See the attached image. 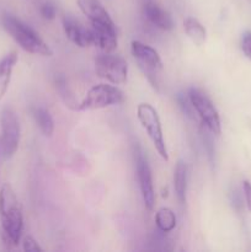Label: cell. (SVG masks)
Returning a JSON list of instances; mask_svg holds the SVG:
<instances>
[{
	"label": "cell",
	"mask_w": 251,
	"mask_h": 252,
	"mask_svg": "<svg viewBox=\"0 0 251 252\" xmlns=\"http://www.w3.org/2000/svg\"><path fill=\"white\" fill-rule=\"evenodd\" d=\"M176 101L177 103H179L181 111L187 116V117H193V106H192L191 101H189L188 95H187L186 97L184 94H177Z\"/></svg>",
	"instance_id": "cell-18"
},
{
	"label": "cell",
	"mask_w": 251,
	"mask_h": 252,
	"mask_svg": "<svg viewBox=\"0 0 251 252\" xmlns=\"http://www.w3.org/2000/svg\"><path fill=\"white\" fill-rule=\"evenodd\" d=\"M134 160L143 202H144L145 208L152 212L155 206V191L154 185H153L152 171H150V166L148 164V159L144 152L138 144L134 147Z\"/></svg>",
	"instance_id": "cell-9"
},
{
	"label": "cell",
	"mask_w": 251,
	"mask_h": 252,
	"mask_svg": "<svg viewBox=\"0 0 251 252\" xmlns=\"http://www.w3.org/2000/svg\"><path fill=\"white\" fill-rule=\"evenodd\" d=\"M184 29L188 38L196 46H202L206 42L207 31L203 25L194 17H187L184 21Z\"/></svg>",
	"instance_id": "cell-15"
},
{
	"label": "cell",
	"mask_w": 251,
	"mask_h": 252,
	"mask_svg": "<svg viewBox=\"0 0 251 252\" xmlns=\"http://www.w3.org/2000/svg\"><path fill=\"white\" fill-rule=\"evenodd\" d=\"M241 49H243L244 54L251 59V32L244 34L243 41H241Z\"/></svg>",
	"instance_id": "cell-22"
},
{
	"label": "cell",
	"mask_w": 251,
	"mask_h": 252,
	"mask_svg": "<svg viewBox=\"0 0 251 252\" xmlns=\"http://www.w3.org/2000/svg\"><path fill=\"white\" fill-rule=\"evenodd\" d=\"M17 61H19V56H17L16 51L10 52L0 61V101L2 100L9 89L12 70H14Z\"/></svg>",
	"instance_id": "cell-13"
},
{
	"label": "cell",
	"mask_w": 251,
	"mask_h": 252,
	"mask_svg": "<svg viewBox=\"0 0 251 252\" xmlns=\"http://www.w3.org/2000/svg\"><path fill=\"white\" fill-rule=\"evenodd\" d=\"M243 189H244V197H245V203L249 211L251 212V184L249 181L243 182Z\"/></svg>",
	"instance_id": "cell-23"
},
{
	"label": "cell",
	"mask_w": 251,
	"mask_h": 252,
	"mask_svg": "<svg viewBox=\"0 0 251 252\" xmlns=\"http://www.w3.org/2000/svg\"><path fill=\"white\" fill-rule=\"evenodd\" d=\"M22 248H24V250L27 252H37V251L43 250V249L38 245V243H37V241L30 235L25 236L24 238V241H22Z\"/></svg>",
	"instance_id": "cell-20"
},
{
	"label": "cell",
	"mask_w": 251,
	"mask_h": 252,
	"mask_svg": "<svg viewBox=\"0 0 251 252\" xmlns=\"http://www.w3.org/2000/svg\"><path fill=\"white\" fill-rule=\"evenodd\" d=\"M203 143H204V148H206L207 153H208V159L209 162L212 165L214 164V145L213 142H212V138L209 135H207L206 133H203Z\"/></svg>",
	"instance_id": "cell-21"
},
{
	"label": "cell",
	"mask_w": 251,
	"mask_h": 252,
	"mask_svg": "<svg viewBox=\"0 0 251 252\" xmlns=\"http://www.w3.org/2000/svg\"><path fill=\"white\" fill-rule=\"evenodd\" d=\"M33 118L37 126L46 137H52L54 132V121L52 118L48 110L42 107H37L33 110Z\"/></svg>",
	"instance_id": "cell-17"
},
{
	"label": "cell",
	"mask_w": 251,
	"mask_h": 252,
	"mask_svg": "<svg viewBox=\"0 0 251 252\" xmlns=\"http://www.w3.org/2000/svg\"><path fill=\"white\" fill-rule=\"evenodd\" d=\"M95 70L100 78L113 85H122L127 81L128 64L122 56L103 53L96 57Z\"/></svg>",
	"instance_id": "cell-7"
},
{
	"label": "cell",
	"mask_w": 251,
	"mask_h": 252,
	"mask_svg": "<svg viewBox=\"0 0 251 252\" xmlns=\"http://www.w3.org/2000/svg\"><path fill=\"white\" fill-rule=\"evenodd\" d=\"M78 6L88 17L93 29L116 30V25L110 14L98 0H78Z\"/></svg>",
	"instance_id": "cell-10"
},
{
	"label": "cell",
	"mask_w": 251,
	"mask_h": 252,
	"mask_svg": "<svg viewBox=\"0 0 251 252\" xmlns=\"http://www.w3.org/2000/svg\"><path fill=\"white\" fill-rule=\"evenodd\" d=\"M137 117L142 127L148 133V137L152 140L157 154L165 161H169V154H167L166 144H165L164 134H162L161 122H160L157 110L149 103H139L137 107Z\"/></svg>",
	"instance_id": "cell-4"
},
{
	"label": "cell",
	"mask_w": 251,
	"mask_h": 252,
	"mask_svg": "<svg viewBox=\"0 0 251 252\" xmlns=\"http://www.w3.org/2000/svg\"><path fill=\"white\" fill-rule=\"evenodd\" d=\"M39 12H41V16L43 17L44 20H54L57 16V9L53 4L51 2H44V4L41 5V9H39Z\"/></svg>",
	"instance_id": "cell-19"
},
{
	"label": "cell",
	"mask_w": 251,
	"mask_h": 252,
	"mask_svg": "<svg viewBox=\"0 0 251 252\" xmlns=\"http://www.w3.org/2000/svg\"><path fill=\"white\" fill-rule=\"evenodd\" d=\"M0 220L4 243L10 248L19 245L24 229V216L19 199L9 184H4L0 189Z\"/></svg>",
	"instance_id": "cell-1"
},
{
	"label": "cell",
	"mask_w": 251,
	"mask_h": 252,
	"mask_svg": "<svg viewBox=\"0 0 251 252\" xmlns=\"http://www.w3.org/2000/svg\"><path fill=\"white\" fill-rule=\"evenodd\" d=\"M0 127H1V153L4 159H10L19 149L20 144V123L15 111L10 107H4L0 113Z\"/></svg>",
	"instance_id": "cell-6"
},
{
	"label": "cell",
	"mask_w": 251,
	"mask_h": 252,
	"mask_svg": "<svg viewBox=\"0 0 251 252\" xmlns=\"http://www.w3.org/2000/svg\"><path fill=\"white\" fill-rule=\"evenodd\" d=\"M130 51H132L133 57H134L140 70L147 76L150 84L157 90L159 76L162 70V62L157 51L140 41H132Z\"/></svg>",
	"instance_id": "cell-5"
},
{
	"label": "cell",
	"mask_w": 251,
	"mask_h": 252,
	"mask_svg": "<svg viewBox=\"0 0 251 252\" xmlns=\"http://www.w3.org/2000/svg\"><path fill=\"white\" fill-rule=\"evenodd\" d=\"M125 100V94L117 86L110 84H97L86 93L85 97L78 103V111L101 110L110 106L120 105Z\"/></svg>",
	"instance_id": "cell-3"
},
{
	"label": "cell",
	"mask_w": 251,
	"mask_h": 252,
	"mask_svg": "<svg viewBox=\"0 0 251 252\" xmlns=\"http://www.w3.org/2000/svg\"><path fill=\"white\" fill-rule=\"evenodd\" d=\"M144 15L155 27L162 31H171L174 29V20L171 15L157 2L148 1L144 5Z\"/></svg>",
	"instance_id": "cell-12"
},
{
	"label": "cell",
	"mask_w": 251,
	"mask_h": 252,
	"mask_svg": "<svg viewBox=\"0 0 251 252\" xmlns=\"http://www.w3.org/2000/svg\"><path fill=\"white\" fill-rule=\"evenodd\" d=\"M155 224H157L160 233H171L176 228V214L170 208H160L155 214Z\"/></svg>",
	"instance_id": "cell-16"
},
{
	"label": "cell",
	"mask_w": 251,
	"mask_h": 252,
	"mask_svg": "<svg viewBox=\"0 0 251 252\" xmlns=\"http://www.w3.org/2000/svg\"><path fill=\"white\" fill-rule=\"evenodd\" d=\"M1 24L5 31L24 51L31 54H36V56H53V51L51 49V47L39 37V34L34 30H32L29 25L17 19L16 16L6 12L2 15Z\"/></svg>",
	"instance_id": "cell-2"
},
{
	"label": "cell",
	"mask_w": 251,
	"mask_h": 252,
	"mask_svg": "<svg viewBox=\"0 0 251 252\" xmlns=\"http://www.w3.org/2000/svg\"><path fill=\"white\" fill-rule=\"evenodd\" d=\"M174 189L179 203H186L187 192V166L185 161L179 160L174 170Z\"/></svg>",
	"instance_id": "cell-14"
},
{
	"label": "cell",
	"mask_w": 251,
	"mask_h": 252,
	"mask_svg": "<svg viewBox=\"0 0 251 252\" xmlns=\"http://www.w3.org/2000/svg\"><path fill=\"white\" fill-rule=\"evenodd\" d=\"M188 98L191 101L193 110L196 111L197 115L202 120L203 125L206 126L207 129L214 135H219L221 133V123L219 113L217 111L216 106L211 101V98L204 95L202 91L197 89H189Z\"/></svg>",
	"instance_id": "cell-8"
},
{
	"label": "cell",
	"mask_w": 251,
	"mask_h": 252,
	"mask_svg": "<svg viewBox=\"0 0 251 252\" xmlns=\"http://www.w3.org/2000/svg\"><path fill=\"white\" fill-rule=\"evenodd\" d=\"M63 29L66 38L73 42L75 46L80 48L93 46L95 39H94V32L91 29L84 27L78 20L71 16H65L63 19Z\"/></svg>",
	"instance_id": "cell-11"
}]
</instances>
